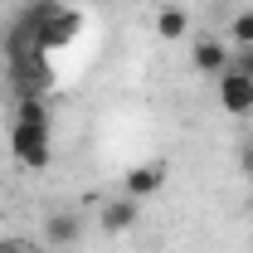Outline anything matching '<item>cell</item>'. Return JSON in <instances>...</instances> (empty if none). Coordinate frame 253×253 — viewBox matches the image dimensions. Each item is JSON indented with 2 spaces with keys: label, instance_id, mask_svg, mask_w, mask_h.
<instances>
[{
  "label": "cell",
  "instance_id": "7a4b0ae2",
  "mask_svg": "<svg viewBox=\"0 0 253 253\" xmlns=\"http://www.w3.org/2000/svg\"><path fill=\"white\" fill-rule=\"evenodd\" d=\"M166 175H170V166L166 161H141V166H131L122 180V195H131V200H156L161 190H166Z\"/></svg>",
  "mask_w": 253,
  "mask_h": 253
},
{
  "label": "cell",
  "instance_id": "30bf717a",
  "mask_svg": "<svg viewBox=\"0 0 253 253\" xmlns=\"http://www.w3.org/2000/svg\"><path fill=\"white\" fill-rule=\"evenodd\" d=\"M229 68H239L244 78H253V49H234V59H229Z\"/></svg>",
  "mask_w": 253,
  "mask_h": 253
},
{
  "label": "cell",
  "instance_id": "3957f363",
  "mask_svg": "<svg viewBox=\"0 0 253 253\" xmlns=\"http://www.w3.org/2000/svg\"><path fill=\"white\" fill-rule=\"evenodd\" d=\"M219 107L229 117H253V78H244L239 68L219 73Z\"/></svg>",
  "mask_w": 253,
  "mask_h": 253
},
{
  "label": "cell",
  "instance_id": "6da1fadb",
  "mask_svg": "<svg viewBox=\"0 0 253 253\" xmlns=\"http://www.w3.org/2000/svg\"><path fill=\"white\" fill-rule=\"evenodd\" d=\"M10 156L20 161L25 170H44L49 156H54V141L44 126H25V122H10Z\"/></svg>",
  "mask_w": 253,
  "mask_h": 253
},
{
  "label": "cell",
  "instance_id": "8992f818",
  "mask_svg": "<svg viewBox=\"0 0 253 253\" xmlns=\"http://www.w3.org/2000/svg\"><path fill=\"white\" fill-rule=\"evenodd\" d=\"M78 234H83V219H78L73 210H49V214H44V244H49V249H73Z\"/></svg>",
  "mask_w": 253,
  "mask_h": 253
},
{
  "label": "cell",
  "instance_id": "52a82bcc",
  "mask_svg": "<svg viewBox=\"0 0 253 253\" xmlns=\"http://www.w3.org/2000/svg\"><path fill=\"white\" fill-rule=\"evenodd\" d=\"M156 34H161V39H170V44H175V39H185V34H190L185 5H161V10H156Z\"/></svg>",
  "mask_w": 253,
  "mask_h": 253
},
{
  "label": "cell",
  "instance_id": "7c38bea8",
  "mask_svg": "<svg viewBox=\"0 0 253 253\" xmlns=\"http://www.w3.org/2000/svg\"><path fill=\"white\" fill-rule=\"evenodd\" d=\"M0 253H30V244H25V239H5V244H0Z\"/></svg>",
  "mask_w": 253,
  "mask_h": 253
},
{
  "label": "cell",
  "instance_id": "5b68a950",
  "mask_svg": "<svg viewBox=\"0 0 253 253\" xmlns=\"http://www.w3.org/2000/svg\"><path fill=\"white\" fill-rule=\"evenodd\" d=\"M234 59V49L214 39V34H205V39H195V49H190V63H195V73H210V78H219L224 68Z\"/></svg>",
  "mask_w": 253,
  "mask_h": 253
},
{
  "label": "cell",
  "instance_id": "277c9868",
  "mask_svg": "<svg viewBox=\"0 0 253 253\" xmlns=\"http://www.w3.org/2000/svg\"><path fill=\"white\" fill-rule=\"evenodd\" d=\"M141 214V200H131V195H112V200H102L97 205V224H102V234H126L131 224Z\"/></svg>",
  "mask_w": 253,
  "mask_h": 253
},
{
  "label": "cell",
  "instance_id": "8fae6325",
  "mask_svg": "<svg viewBox=\"0 0 253 253\" xmlns=\"http://www.w3.org/2000/svg\"><path fill=\"white\" fill-rule=\"evenodd\" d=\"M239 170L253 180V141H244V146H239Z\"/></svg>",
  "mask_w": 253,
  "mask_h": 253
},
{
  "label": "cell",
  "instance_id": "ba28073f",
  "mask_svg": "<svg viewBox=\"0 0 253 253\" xmlns=\"http://www.w3.org/2000/svg\"><path fill=\"white\" fill-rule=\"evenodd\" d=\"M15 122L54 131V112H49V97H20V102H15Z\"/></svg>",
  "mask_w": 253,
  "mask_h": 253
},
{
  "label": "cell",
  "instance_id": "9c48e42d",
  "mask_svg": "<svg viewBox=\"0 0 253 253\" xmlns=\"http://www.w3.org/2000/svg\"><path fill=\"white\" fill-rule=\"evenodd\" d=\"M229 49H253V10H239L229 20Z\"/></svg>",
  "mask_w": 253,
  "mask_h": 253
}]
</instances>
